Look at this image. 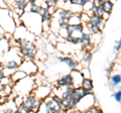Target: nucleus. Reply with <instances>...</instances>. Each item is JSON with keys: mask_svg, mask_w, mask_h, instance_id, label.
Masks as SVG:
<instances>
[{"mask_svg": "<svg viewBox=\"0 0 121 113\" xmlns=\"http://www.w3.org/2000/svg\"><path fill=\"white\" fill-rule=\"evenodd\" d=\"M80 46L82 47V50H90V48L93 46V35L89 32L88 29L87 31L84 29L80 36Z\"/></svg>", "mask_w": 121, "mask_h": 113, "instance_id": "6", "label": "nucleus"}, {"mask_svg": "<svg viewBox=\"0 0 121 113\" xmlns=\"http://www.w3.org/2000/svg\"><path fill=\"white\" fill-rule=\"evenodd\" d=\"M21 104L26 108L29 109V110H33V111H39L41 105V101L39 100L37 98L33 95V94H29V95H26L22 98V102Z\"/></svg>", "mask_w": 121, "mask_h": 113, "instance_id": "3", "label": "nucleus"}, {"mask_svg": "<svg viewBox=\"0 0 121 113\" xmlns=\"http://www.w3.org/2000/svg\"><path fill=\"white\" fill-rule=\"evenodd\" d=\"M3 78H4V76H3L2 72H0V83H1V81L3 80Z\"/></svg>", "mask_w": 121, "mask_h": 113, "instance_id": "18", "label": "nucleus"}, {"mask_svg": "<svg viewBox=\"0 0 121 113\" xmlns=\"http://www.w3.org/2000/svg\"><path fill=\"white\" fill-rule=\"evenodd\" d=\"M81 87L84 88L85 90H87L88 92H92L93 89H94V84H93V81L91 80L90 78H84L82 81V84H81Z\"/></svg>", "mask_w": 121, "mask_h": 113, "instance_id": "10", "label": "nucleus"}, {"mask_svg": "<svg viewBox=\"0 0 121 113\" xmlns=\"http://www.w3.org/2000/svg\"><path fill=\"white\" fill-rule=\"evenodd\" d=\"M91 60H92V52H91V50H83L81 56V62L88 65L91 62Z\"/></svg>", "mask_w": 121, "mask_h": 113, "instance_id": "11", "label": "nucleus"}, {"mask_svg": "<svg viewBox=\"0 0 121 113\" xmlns=\"http://www.w3.org/2000/svg\"><path fill=\"white\" fill-rule=\"evenodd\" d=\"M11 93H12L11 85H2L0 87V98H8Z\"/></svg>", "mask_w": 121, "mask_h": 113, "instance_id": "9", "label": "nucleus"}, {"mask_svg": "<svg viewBox=\"0 0 121 113\" xmlns=\"http://www.w3.org/2000/svg\"><path fill=\"white\" fill-rule=\"evenodd\" d=\"M12 7L14 9H12V12H16L17 15L21 16L22 14H23L25 12V9L26 7H27L28 5V1H25V0H21V1H19V0H16V1H12Z\"/></svg>", "mask_w": 121, "mask_h": 113, "instance_id": "8", "label": "nucleus"}, {"mask_svg": "<svg viewBox=\"0 0 121 113\" xmlns=\"http://www.w3.org/2000/svg\"><path fill=\"white\" fill-rule=\"evenodd\" d=\"M113 96H114V99H115L116 102L120 103V100H121V91H120V90H117Z\"/></svg>", "mask_w": 121, "mask_h": 113, "instance_id": "16", "label": "nucleus"}, {"mask_svg": "<svg viewBox=\"0 0 121 113\" xmlns=\"http://www.w3.org/2000/svg\"><path fill=\"white\" fill-rule=\"evenodd\" d=\"M120 82H121V76L119 73L112 75L111 78H110V84L113 86V87H117V86L120 85Z\"/></svg>", "mask_w": 121, "mask_h": 113, "instance_id": "13", "label": "nucleus"}, {"mask_svg": "<svg viewBox=\"0 0 121 113\" xmlns=\"http://www.w3.org/2000/svg\"><path fill=\"white\" fill-rule=\"evenodd\" d=\"M14 41L22 61H35L37 56V47L35 41L31 39H17Z\"/></svg>", "mask_w": 121, "mask_h": 113, "instance_id": "1", "label": "nucleus"}, {"mask_svg": "<svg viewBox=\"0 0 121 113\" xmlns=\"http://www.w3.org/2000/svg\"><path fill=\"white\" fill-rule=\"evenodd\" d=\"M105 24V21L103 20L102 17H98L96 15L91 14L89 17V21L85 26L87 29L89 30V32L92 35H100L102 32V28Z\"/></svg>", "mask_w": 121, "mask_h": 113, "instance_id": "2", "label": "nucleus"}, {"mask_svg": "<svg viewBox=\"0 0 121 113\" xmlns=\"http://www.w3.org/2000/svg\"><path fill=\"white\" fill-rule=\"evenodd\" d=\"M120 40H118V41H117V43H116V46H115V48H114V50L115 51H117V52H118L119 50H120Z\"/></svg>", "mask_w": 121, "mask_h": 113, "instance_id": "17", "label": "nucleus"}, {"mask_svg": "<svg viewBox=\"0 0 121 113\" xmlns=\"http://www.w3.org/2000/svg\"><path fill=\"white\" fill-rule=\"evenodd\" d=\"M101 5H102V8H103L104 10V13H107V14H110L111 11L113 9V6H114V4H113V2L111 1H101Z\"/></svg>", "mask_w": 121, "mask_h": 113, "instance_id": "12", "label": "nucleus"}, {"mask_svg": "<svg viewBox=\"0 0 121 113\" xmlns=\"http://www.w3.org/2000/svg\"><path fill=\"white\" fill-rule=\"evenodd\" d=\"M92 93V92H88L87 90H85L84 88L80 87H75L73 89V100H72V109H75L77 107V105L79 104V102L84 98L85 96H87L88 94Z\"/></svg>", "mask_w": 121, "mask_h": 113, "instance_id": "4", "label": "nucleus"}, {"mask_svg": "<svg viewBox=\"0 0 121 113\" xmlns=\"http://www.w3.org/2000/svg\"><path fill=\"white\" fill-rule=\"evenodd\" d=\"M56 86L58 88H62V89L74 88V80H73L72 75L69 73V74H66V75H64V76L60 77L58 80L56 81Z\"/></svg>", "mask_w": 121, "mask_h": 113, "instance_id": "5", "label": "nucleus"}, {"mask_svg": "<svg viewBox=\"0 0 121 113\" xmlns=\"http://www.w3.org/2000/svg\"><path fill=\"white\" fill-rule=\"evenodd\" d=\"M81 113H102V110L98 107V106H95V105H93V106H91L89 108L85 109L84 111H82Z\"/></svg>", "mask_w": 121, "mask_h": 113, "instance_id": "14", "label": "nucleus"}, {"mask_svg": "<svg viewBox=\"0 0 121 113\" xmlns=\"http://www.w3.org/2000/svg\"><path fill=\"white\" fill-rule=\"evenodd\" d=\"M16 113H37V112L33 111V110H29V109H26L22 104H19L17 106Z\"/></svg>", "mask_w": 121, "mask_h": 113, "instance_id": "15", "label": "nucleus"}, {"mask_svg": "<svg viewBox=\"0 0 121 113\" xmlns=\"http://www.w3.org/2000/svg\"><path fill=\"white\" fill-rule=\"evenodd\" d=\"M56 60H58L59 62H60V63L66 64V65L69 67L71 70H78V67L81 66L80 62H79L77 59H75V58H73V56H58Z\"/></svg>", "mask_w": 121, "mask_h": 113, "instance_id": "7", "label": "nucleus"}]
</instances>
